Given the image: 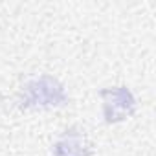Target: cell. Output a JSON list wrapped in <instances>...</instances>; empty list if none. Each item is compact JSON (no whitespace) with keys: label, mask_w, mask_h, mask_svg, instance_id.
I'll return each mask as SVG.
<instances>
[{"label":"cell","mask_w":156,"mask_h":156,"mask_svg":"<svg viewBox=\"0 0 156 156\" xmlns=\"http://www.w3.org/2000/svg\"><path fill=\"white\" fill-rule=\"evenodd\" d=\"M66 101V92L62 85L50 75L37 77L24 88L22 105L24 107H59Z\"/></svg>","instance_id":"cell-1"},{"label":"cell","mask_w":156,"mask_h":156,"mask_svg":"<svg viewBox=\"0 0 156 156\" xmlns=\"http://www.w3.org/2000/svg\"><path fill=\"white\" fill-rule=\"evenodd\" d=\"M101 98H103V114L108 123H116L129 118L136 108V99L125 87L107 88L101 92Z\"/></svg>","instance_id":"cell-2"},{"label":"cell","mask_w":156,"mask_h":156,"mask_svg":"<svg viewBox=\"0 0 156 156\" xmlns=\"http://www.w3.org/2000/svg\"><path fill=\"white\" fill-rule=\"evenodd\" d=\"M53 156H90V145L85 134L70 130L55 143Z\"/></svg>","instance_id":"cell-3"}]
</instances>
